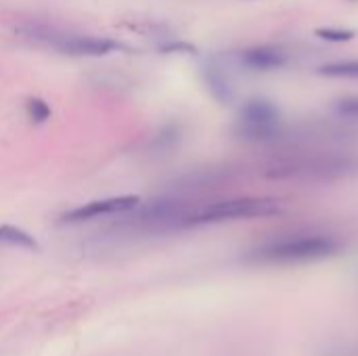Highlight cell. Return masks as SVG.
<instances>
[{"mask_svg": "<svg viewBox=\"0 0 358 356\" xmlns=\"http://www.w3.org/2000/svg\"><path fill=\"white\" fill-rule=\"evenodd\" d=\"M281 210V204L271 197H237L224 199L216 204H208L199 210H193L185 216L182 227H199V225H216L229 220H245L273 216Z\"/></svg>", "mask_w": 358, "mask_h": 356, "instance_id": "3", "label": "cell"}, {"mask_svg": "<svg viewBox=\"0 0 358 356\" xmlns=\"http://www.w3.org/2000/svg\"><path fill=\"white\" fill-rule=\"evenodd\" d=\"M323 34V38H334V40H348L352 34L350 31H319Z\"/></svg>", "mask_w": 358, "mask_h": 356, "instance_id": "13", "label": "cell"}, {"mask_svg": "<svg viewBox=\"0 0 358 356\" xmlns=\"http://www.w3.org/2000/svg\"><path fill=\"white\" fill-rule=\"evenodd\" d=\"M358 172V159L338 153H300L268 166V178H342Z\"/></svg>", "mask_w": 358, "mask_h": 356, "instance_id": "1", "label": "cell"}, {"mask_svg": "<svg viewBox=\"0 0 358 356\" xmlns=\"http://www.w3.org/2000/svg\"><path fill=\"white\" fill-rule=\"evenodd\" d=\"M319 76L327 78H352L358 80V61H338V63H327L317 69Z\"/></svg>", "mask_w": 358, "mask_h": 356, "instance_id": "10", "label": "cell"}, {"mask_svg": "<svg viewBox=\"0 0 358 356\" xmlns=\"http://www.w3.org/2000/svg\"><path fill=\"white\" fill-rule=\"evenodd\" d=\"M336 111L344 118L358 120V97H344L336 101Z\"/></svg>", "mask_w": 358, "mask_h": 356, "instance_id": "12", "label": "cell"}, {"mask_svg": "<svg viewBox=\"0 0 358 356\" xmlns=\"http://www.w3.org/2000/svg\"><path fill=\"white\" fill-rule=\"evenodd\" d=\"M285 52L277 50V48H268V46H256V48H248L241 52V63L252 67V69H262V71H271V69H279L285 65Z\"/></svg>", "mask_w": 358, "mask_h": 356, "instance_id": "7", "label": "cell"}, {"mask_svg": "<svg viewBox=\"0 0 358 356\" xmlns=\"http://www.w3.org/2000/svg\"><path fill=\"white\" fill-rule=\"evenodd\" d=\"M0 243L23 248V250H34V252L38 250V241L29 233H25L23 229L13 227V225H2L0 227Z\"/></svg>", "mask_w": 358, "mask_h": 356, "instance_id": "9", "label": "cell"}, {"mask_svg": "<svg viewBox=\"0 0 358 356\" xmlns=\"http://www.w3.org/2000/svg\"><path fill=\"white\" fill-rule=\"evenodd\" d=\"M27 36L40 44H46L63 55L71 57H105L117 48V44L109 38H94V36H80V34H65L48 27H31Z\"/></svg>", "mask_w": 358, "mask_h": 356, "instance_id": "4", "label": "cell"}, {"mask_svg": "<svg viewBox=\"0 0 358 356\" xmlns=\"http://www.w3.org/2000/svg\"><path fill=\"white\" fill-rule=\"evenodd\" d=\"M203 76H206V84L210 86L212 94H214L218 101H222V103L231 101V97H233V88H231V84H229L227 76L222 73V69H220L218 65L208 63V65H206V69H203Z\"/></svg>", "mask_w": 358, "mask_h": 356, "instance_id": "8", "label": "cell"}, {"mask_svg": "<svg viewBox=\"0 0 358 356\" xmlns=\"http://www.w3.org/2000/svg\"><path fill=\"white\" fill-rule=\"evenodd\" d=\"M338 252V241L325 235H298L264 243L250 252L252 262L262 264H296L329 258Z\"/></svg>", "mask_w": 358, "mask_h": 356, "instance_id": "2", "label": "cell"}, {"mask_svg": "<svg viewBox=\"0 0 358 356\" xmlns=\"http://www.w3.org/2000/svg\"><path fill=\"white\" fill-rule=\"evenodd\" d=\"M138 204H141L138 195H120V197L96 199V201H88V204H84L80 208H73V210L65 212L61 216V222L76 225V222H86V220L101 218V216H113V214L136 210Z\"/></svg>", "mask_w": 358, "mask_h": 356, "instance_id": "6", "label": "cell"}, {"mask_svg": "<svg viewBox=\"0 0 358 356\" xmlns=\"http://www.w3.org/2000/svg\"><path fill=\"white\" fill-rule=\"evenodd\" d=\"M279 130V113L266 101H252L241 111V134L245 138L266 141Z\"/></svg>", "mask_w": 358, "mask_h": 356, "instance_id": "5", "label": "cell"}, {"mask_svg": "<svg viewBox=\"0 0 358 356\" xmlns=\"http://www.w3.org/2000/svg\"><path fill=\"white\" fill-rule=\"evenodd\" d=\"M25 111H27V118H29L34 124H44V122L50 118V107H48V103H46L44 99H38V97L27 99Z\"/></svg>", "mask_w": 358, "mask_h": 356, "instance_id": "11", "label": "cell"}]
</instances>
